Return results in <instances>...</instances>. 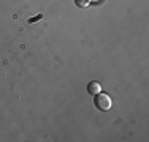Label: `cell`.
Segmentation results:
<instances>
[{
	"label": "cell",
	"instance_id": "cell-1",
	"mask_svg": "<svg viewBox=\"0 0 149 142\" xmlns=\"http://www.w3.org/2000/svg\"><path fill=\"white\" fill-rule=\"evenodd\" d=\"M111 98L108 97L106 93H98V95H95V106H97V109H100V111H103V112H106V111H109L111 109Z\"/></svg>",
	"mask_w": 149,
	"mask_h": 142
},
{
	"label": "cell",
	"instance_id": "cell-2",
	"mask_svg": "<svg viewBox=\"0 0 149 142\" xmlns=\"http://www.w3.org/2000/svg\"><path fill=\"white\" fill-rule=\"evenodd\" d=\"M87 92H89V95H98L102 92V85L98 82H89L87 84Z\"/></svg>",
	"mask_w": 149,
	"mask_h": 142
},
{
	"label": "cell",
	"instance_id": "cell-3",
	"mask_svg": "<svg viewBox=\"0 0 149 142\" xmlns=\"http://www.w3.org/2000/svg\"><path fill=\"white\" fill-rule=\"evenodd\" d=\"M76 2L78 6H81V8H86V6L91 5V0H74Z\"/></svg>",
	"mask_w": 149,
	"mask_h": 142
},
{
	"label": "cell",
	"instance_id": "cell-4",
	"mask_svg": "<svg viewBox=\"0 0 149 142\" xmlns=\"http://www.w3.org/2000/svg\"><path fill=\"white\" fill-rule=\"evenodd\" d=\"M41 17H43V14H38V16H35V17H30V19H29V24H33V22H37V21H40Z\"/></svg>",
	"mask_w": 149,
	"mask_h": 142
}]
</instances>
